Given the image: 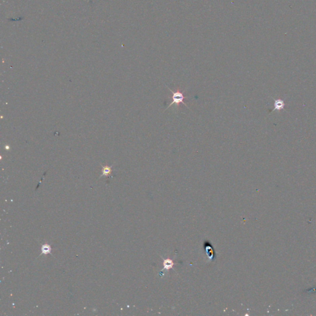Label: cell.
<instances>
[{
  "label": "cell",
  "mask_w": 316,
  "mask_h": 316,
  "mask_svg": "<svg viewBox=\"0 0 316 316\" xmlns=\"http://www.w3.org/2000/svg\"><path fill=\"white\" fill-rule=\"evenodd\" d=\"M167 88H168V89H169V90L172 93V101L169 104V105L168 106V108L165 109L166 110L168 109V108H169L172 106V105H173V104H175L178 107L179 104H180V103H183L184 105H185V106L190 110V108H188V106H187V104L183 101L184 99L186 98V97H185V96H184L183 93L182 92H181V91H180L178 89L177 91L174 92L171 89H169L168 86H167Z\"/></svg>",
  "instance_id": "obj_1"
},
{
  "label": "cell",
  "mask_w": 316,
  "mask_h": 316,
  "mask_svg": "<svg viewBox=\"0 0 316 316\" xmlns=\"http://www.w3.org/2000/svg\"><path fill=\"white\" fill-rule=\"evenodd\" d=\"M204 244H205L204 248H205V250L206 251L207 256H208L210 260H214V254H215L213 247L211 244H210V243H207V241H206Z\"/></svg>",
  "instance_id": "obj_2"
},
{
  "label": "cell",
  "mask_w": 316,
  "mask_h": 316,
  "mask_svg": "<svg viewBox=\"0 0 316 316\" xmlns=\"http://www.w3.org/2000/svg\"><path fill=\"white\" fill-rule=\"evenodd\" d=\"M285 104L284 100H274V109L272 111V112L278 111H280V110H283L285 108Z\"/></svg>",
  "instance_id": "obj_3"
},
{
  "label": "cell",
  "mask_w": 316,
  "mask_h": 316,
  "mask_svg": "<svg viewBox=\"0 0 316 316\" xmlns=\"http://www.w3.org/2000/svg\"><path fill=\"white\" fill-rule=\"evenodd\" d=\"M51 245L49 244H43L41 247V254H40V256H41L42 254H45V255H47V254H51Z\"/></svg>",
  "instance_id": "obj_4"
},
{
  "label": "cell",
  "mask_w": 316,
  "mask_h": 316,
  "mask_svg": "<svg viewBox=\"0 0 316 316\" xmlns=\"http://www.w3.org/2000/svg\"><path fill=\"white\" fill-rule=\"evenodd\" d=\"M174 263L173 261L169 259H164V269L163 270H169L173 267Z\"/></svg>",
  "instance_id": "obj_5"
},
{
  "label": "cell",
  "mask_w": 316,
  "mask_h": 316,
  "mask_svg": "<svg viewBox=\"0 0 316 316\" xmlns=\"http://www.w3.org/2000/svg\"><path fill=\"white\" fill-rule=\"evenodd\" d=\"M111 168H105L103 169V171L102 176H103V175H105V176H106V175H109L111 174Z\"/></svg>",
  "instance_id": "obj_6"
}]
</instances>
